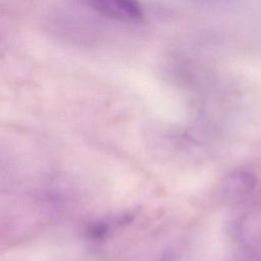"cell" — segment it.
<instances>
[{
    "label": "cell",
    "instance_id": "obj_1",
    "mask_svg": "<svg viewBox=\"0 0 261 261\" xmlns=\"http://www.w3.org/2000/svg\"><path fill=\"white\" fill-rule=\"evenodd\" d=\"M97 13L120 21L138 22L144 16L138 0H83Z\"/></svg>",
    "mask_w": 261,
    "mask_h": 261
},
{
    "label": "cell",
    "instance_id": "obj_2",
    "mask_svg": "<svg viewBox=\"0 0 261 261\" xmlns=\"http://www.w3.org/2000/svg\"><path fill=\"white\" fill-rule=\"evenodd\" d=\"M255 177L249 172L240 171L232 174L227 182V189L232 196H244L250 193L255 186Z\"/></svg>",
    "mask_w": 261,
    "mask_h": 261
}]
</instances>
